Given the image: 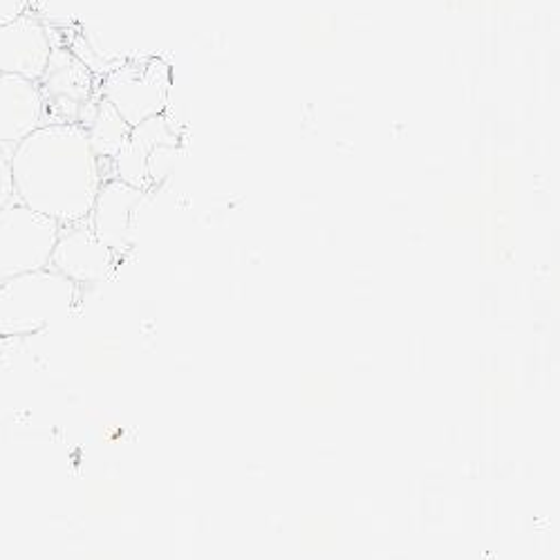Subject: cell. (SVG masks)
Returning a JSON list of instances; mask_svg holds the SVG:
<instances>
[{"label":"cell","instance_id":"obj_1","mask_svg":"<svg viewBox=\"0 0 560 560\" xmlns=\"http://www.w3.org/2000/svg\"><path fill=\"white\" fill-rule=\"evenodd\" d=\"M16 202L59 224L90 218L102 189L100 158L79 124H45L12 151Z\"/></svg>","mask_w":560,"mask_h":560},{"label":"cell","instance_id":"obj_2","mask_svg":"<svg viewBox=\"0 0 560 560\" xmlns=\"http://www.w3.org/2000/svg\"><path fill=\"white\" fill-rule=\"evenodd\" d=\"M79 288L55 269L16 276L0 285V339H25L52 328L77 305Z\"/></svg>","mask_w":560,"mask_h":560},{"label":"cell","instance_id":"obj_3","mask_svg":"<svg viewBox=\"0 0 560 560\" xmlns=\"http://www.w3.org/2000/svg\"><path fill=\"white\" fill-rule=\"evenodd\" d=\"M59 236V222L21 202L0 211V285L16 276L48 269Z\"/></svg>","mask_w":560,"mask_h":560},{"label":"cell","instance_id":"obj_4","mask_svg":"<svg viewBox=\"0 0 560 560\" xmlns=\"http://www.w3.org/2000/svg\"><path fill=\"white\" fill-rule=\"evenodd\" d=\"M104 100L126 119L139 126L164 115L171 92V68L162 59H135L104 79Z\"/></svg>","mask_w":560,"mask_h":560},{"label":"cell","instance_id":"obj_5","mask_svg":"<svg viewBox=\"0 0 560 560\" xmlns=\"http://www.w3.org/2000/svg\"><path fill=\"white\" fill-rule=\"evenodd\" d=\"M115 265L117 254L102 243L95 229L81 222L61 231L50 260V269L72 280L77 288L104 283L115 271Z\"/></svg>","mask_w":560,"mask_h":560},{"label":"cell","instance_id":"obj_6","mask_svg":"<svg viewBox=\"0 0 560 560\" xmlns=\"http://www.w3.org/2000/svg\"><path fill=\"white\" fill-rule=\"evenodd\" d=\"M92 79L90 68L70 50H52L48 70L38 81L40 95L45 102V110L63 117L61 124H77L81 110L88 106L92 97Z\"/></svg>","mask_w":560,"mask_h":560},{"label":"cell","instance_id":"obj_7","mask_svg":"<svg viewBox=\"0 0 560 560\" xmlns=\"http://www.w3.org/2000/svg\"><path fill=\"white\" fill-rule=\"evenodd\" d=\"M52 50L48 32L30 12L0 25V74H16L38 83L48 70Z\"/></svg>","mask_w":560,"mask_h":560},{"label":"cell","instance_id":"obj_8","mask_svg":"<svg viewBox=\"0 0 560 560\" xmlns=\"http://www.w3.org/2000/svg\"><path fill=\"white\" fill-rule=\"evenodd\" d=\"M144 200L147 191L124 179H108L102 184L90 213V226L117 256L132 247L137 211L142 209Z\"/></svg>","mask_w":560,"mask_h":560},{"label":"cell","instance_id":"obj_9","mask_svg":"<svg viewBox=\"0 0 560 560\" xmlns=\"http://www.w3.org/2000/svg\"><path fill=\"white\" fill-rule=\"evenodd\" d=\"M45 119V102L36 81L0 74V147H19Z\"/></svg>","mask_w":560,"mask_h":560},{"label":"cell","instance_id":"obj_10","mask_svg":"<svg viewBox=\"0 0 560 560\" xmlns=\"http://www.w3.org/2000/svg\"><path fill=\"white\" fill-rule=\"evenodd\" d=\"M164 147H179V137L173 130L166 115H158L153 119H147L144 124L135 126L130 130L124 151L115 160L119 179L147 191V186L151 184L149 162Z\"/></svg>","mask_w":560,"mask_h":560},{"label":"cell","instance_id":"obj_11","mask_svg":"<svg viewBox=\"0 0 560 560\" xmlns=\"http://www.w3.org/2000/svg\"><path fill=\"white\" fill-rule=\"evenodd\" d=\"M85 130L90 137V147L100 160H117L128 142L132 126L126 124V119L115 110L113 104L102 100L95 117H92Z\"/></svg>","mask_w":560,"mask_h":560},{"label":"cell","instance_id":"obj_12","mask_svg":"<svg viewBox=\"0 0 560 560\" xmlns=\"http://www.w3.org/2000/svg\"><path fill=\"white\" fill-rule=\"evenodd\" d=\"M16 202V189H14V175H12V160L0 147V211L8 209Z\"/></svg>","mask_w":560,"mask_h":560},{"label":"cell","instance_id":"obj_13","mask_svg":"<svg viewBox=\"0 0 560 560\" xmlns=\"http://www.w3.org/2000/svg\"><path fill=\"white\" fill-rule=\"evenodd\" d=\"M30 8V0H0V25L12 23L23 16Z\"/></svg>","mask_w":560,"mask_h":560}]
</instances>
